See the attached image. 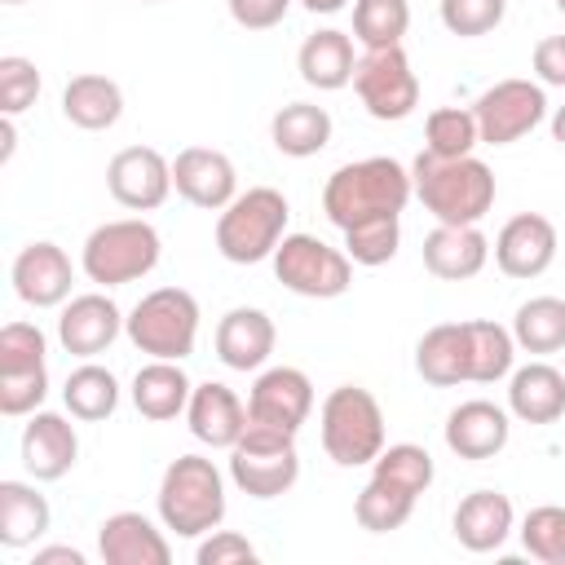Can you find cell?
Segmentation results:
<instances>
[{
    "label": "cell",
    "mask_w": 565,
    "mask_h": 565,
    "mask_svg": "<svg viewBox=\"0 0 565 565\" xmlns=\"http://www.w3.org/2000/svg\"><path fill=\"white\" fill-rule=\"evenodd\" d=\"M415 181L411 168H402L388 154H371L358 163H340L327 185H322V212L327 221L344 234L362 221H380V216H402V207L411 203Z\"/></svg>",
    "instance_id": "obj_1"
},
{
    "label": "cell",
    "mask_w": 565,
    "mask_h": 565,
    "mask_svg": "<svg viewBox=\"0 0 565 565\" xmlns=\"http://www.w3.org/2000/svg\"><path fill=\"white\" fill-rule=\"evenodd\" d=\"M428 486H433V455L424 446H415V441L384 446L371 463V481L362 486V494L353 503V516L371 534L402 530Z\"/></svg>",
    "instance_id": "obj_2"
},
{
    "label": "cell",
    "mask_w": 565,
    "mask_h": 565,
    "mask_svg": "<svg viewBox=\"0 0 565 565\" xmlns=\"http://www.w3.org/2000/svg\"><path fill=\"white\" fill-rule=\"evenodd\" d=\"M411 181L419 203L437 216V225H481V216L494 207V194H499L494 172L477 154L437 159L419 150L411 163Z\"/></svg>",
    "instance_id": "obj_3"
},
{
    "label": "cell",
    "mask_w": 565,
    "mask_h": 565,
    "mask_svg": "<svg viewBox=\"0 0 565 565\" xmlns=\"http://www.w3.org/2000/svg\"><path fill=\"white\" fill-rule=\"evenodd\" d=\"M159 521L177 539H203L225 521V477L207 455H177L159 481Z\"/></svg>",
    "instance_id": "obj_4"
},
{
    "label": "cell",
    "mask_w": 565,
    "mask_h": 565,
    "mask_svg": "<svg viewBox=\"0 0 565 565\" xmlns=\"http://www.w3.org/2000/svg\"><path fill=\"white\" fill-rule=\"evenodd\" d=\"M287 199L274 185H252L243 194H234L230 207H221L216 216V252L230 265H260L274 256V247L287 234Z\"/></svg>",
    "instance_id": "obj_5"
},
{
    "label": "cell",
    "mask_w": 565,
    "mask_h": 565,
    "mask_svg": "<svg viewBox=\"0 0 565 565\" xmlns=\"http://www.w3.org/2000/svg\"><path fill=\"white\" fill-rule=\"evenodd\" d=\"M318 433H322V450L331 463L362 468V463H375V455L384 450V411L371 388L340 384L322 402Z\"/></svg>",
    "instance_id": "obj_6"
},
{
    "label": "cell",
    "mask_w": 565,
    "mask_h": 565,
    "mask_svg": "<svg viewBox=\"0 0 565 565\" xmlns=\"http://www.w3.org/2000/svg\"><path fill=\"white\" fill-rule=\"evenodd\" d=\"M159 252H163L159 230L150 221H141V216H124V221L97 225L84 238L79 269L97 287H124V282L146 278L159 265Z\"/></svg>",
    "instance_id": "obj_7"
},
{
    "label": "cell",
    "mask_w": 565,
    "mask_h": 565,
    "mask_svg": "<svg viewBox=\"0 0 565 565\" xmlns=\"http://www.w3.org/2000/svg\"><path fill=\"white\" fill-rule=\"evenodd\" d=\"M230 477L252 499H278V494H287L296 486V477H300L296 433L247 419L243 437L230 446Z\"/></svg>",
    "instance_id": "obj_8"
},
{
    "label": "cell",
    "mask_w": 565,
    "mask_h": 565,
    "mask_svg": "<svg viewBox=\"0 0 565 565\" xmlns=\"http://www.w3.org/2000/svg\"><path fill=\"white\" fill-rule=\"evenodd\" d=\"M124 331L141 353L181 362L199 340V300L185 287H154L132 305Z\"/></svg>",
    "instance_id": "obj_9"
},
{
    "label": "cell",
    "mask_w": 565,
    "mask_h": 565,
    "mask_svg": "<svg viewBox=\"0 0 565 565\" xmlns=\"http://www.w3.org/2000/svg\"><path fill=\"white\" fill-rule=\"evenodd\" d=\"M269 260H274L278 282L296 296H309V300H335L353 282L349 252H340L313 234H282V243L274 247Z\"/></svg>",
    "instance_id": "obj_10"
},
{
    "label": "cell",
    "mask_w": 565,
    "mask_h": 565,
    "mask_svg": "<svg viewBox=\"0 0 565 565\" xmlns=\"http://www.w3.org/2000/svg\"><path fill=\"white\" fill-rule=\"evenodd\" d=\"M353 88L371 119L397 124L419 106V79L411 71V57L402 44L393 49H366L353 66Z\"/></svg>",
    "instance_id": "obj_11"
},
{
    "label": "cell",
    "mask_w": 565,
    "mask_h": 565,
    "mask_svg": "<svg viewBox=\"0 0 565 565\" xmlns=\"http://www.w3.org/2000/svg\"><path fill=\"white\" fill-rule=\"evenodd\" d=\"M481 146H512L547 119V93L534 79H499L472 102Z\"/></svg>",
    "instance_id": "obj_12"
},
{
    "label": "cell",
    "mask_w": 565,
    "mask_h": 565,
    "mask_svg": "<svg viewBox=\"0 0 565 565\" xmlns=\"http://www.w3.org/2000/svg\"><path fill=\"white\" fill-rule=\"evenodd\" d=\"M106 190L132 212H154L172 194V163L154 146H124L106 163Z\"/></svg>",
    "instance_id": "obj_13"
},
{
    "label": "cell",
    "mask_w": 565,
    "mask_h": 565,
    "mask_svg": "<svg viewBox=\"0 0 565 565\" xmlns=\"http://www.w3.org/2000/svg\"><path fill=\"white\" fill-rule=\"evenodd\" d=\"M9 278H13V291H18L22 305H31V309H57V305L71 300L75 269H71V256L57 243L35 238V243H26L13 256Z\"/></svg>",
    "instance_id": "obj_14"
},
{
    "label": "cell",
    "mask_w": 565,
    "mask_h": 565,
    "mask_svg": "<svg viewBox=\"0 0 565 565\" xmlns=\"http://www.w3.org/2000/svg\"><path fill=\"white\" fill-rule=\"evenodd\" d=\"M124 313L119 305L106 296V291H84V296H71L57 313V340L71 358H97L106 353L119 331H124Z\"/></svg>",
    "instance_id": "obj_15"
},
{
    "label": "cell",
    "mask_w": 565,
    "mask_h": 565,
    "mask_svg": "<svg viewBox=\"0 0 565 565\" xmlns=\"http://www.w3.org/2000/svg\"><path fill=\"white\" fill-rule=\"evenodd\" d=\"M172 190L203 212H221L238 194V172H234L230 154H221L212 146H185L172 159Z\"/></svg>",
    "instance_id": "obj_16"
},
{
    "label": "cell",
    "mask_w": 565,
    "mask_h": 565,
    "mask_svg": "<svg viewBox=\"0 0 565 565\" xmlns=\"http://www.w3.org/2000/svg\"><path fill=\"white\" fill-rule=\"evenodd\" d=\"M309 411H313V384L300 366H269L256 375V384L247 393V419H256V424L300 433Z\"/></svg>",
    "instance_id": "obj_17"
},
{
    "label": "cell",
    "mask_w": 565,
    "mask_h": 565,
    "mask_svg": "<svg viewBox=\"0 0 565 565\" xmlns=\"http://www.w3.org/2000/svg\"><path fill=\"white\" fill-rule=\"evenodd\" d=\"M556 260V225L543 212H516L494 234V265L508 278H539Z\"/></svg>",
    "instance_id": "obj_18"
},
{
    "label": "cell",
    "mask_w": 565,
    "mask_h": 565,
    "mask_svg": "<svg viewBox=\"0 0 565 565\" xmlns=\"http://www.w3.org/2000/svg\"><path fill=\"white\" fill-rule=\"evenodd\" d=\"M512 437V411L486 402V397H472V402H459L450 415H446V446L450 455L459 459H494Z\"/></svg>",
    "instance_id": "obj_19"
},
{
    "label": "cell",
    "mask_w": 565,
    "mask_h": 565,
    "mask_svg": "<svg viewBox=\"0 0 565 565\" xmlns=\"http://www.w3.org/2000/svg\"><path fill=\"white\" fill-rule=\"evenodd\" d=\"M79 455V437L75 424L57 411H35L22 428V468L35 481H62L75 468Z\"/></svg>",
    "instance_id": "obj_20"
},
{
    "label": "cell",
    "mask_w": 565,
    "mask_h": 565,
    "mask_svg": "<svg viewBox=\"0 0 565 565\" xmlns=\"http://www.w3.org/2000/svg\"><path fill=\"white\" fill-rule=\"evenodd\" d=\"M97 552L106 565H168L172 543L141 512H115L97 525Z\"/></svg>",
    "instance_id": "obj_21"
},
{
    "label": "cell",
    "mask_w": 565,
    "mask_h": 565,
    "mask_svg": "<svg viewBox=\"0 0 565 565\" xmlns=\"http://www.w3.org/2000/svg\"><path fill=\"white\" fill-rule=\"evenodd\" d=\"M274 340H278L274 318L252 305H238L216 322V358L230 371H260L274 353Z\"/></svg>",
    "instance_id": "obj_22"
},
{
    "label": "cell",
    "mask_w": 565,
    "mask_h": 565,
    "mask_svg": "<svg viewBox=\"0 0 565 565\" xmlns=\"http://www.w3.org/2000/svg\"><path fill=\"white\" fill-rule=\"evenodd\" d=\"M185 419H190V433L212 446V450H230L243 428H247V406L238 402V393L221 380H207V384H194L190 393V406H185Z\"/></svg>",
    "instance_id": "obj_23"
},
{
    "label": "cell",
    "mask_w": 565,
    "mask_h": 565,
    "mask_svg": "<svg viewBox=\"0 0 565 565\" xmlns=\"http://www.w3.org/2000/svg\"><path fill=\"white\" fill-rule=\"evenodd\" d=\"M490 260V238L477 225H437L424 238V269L441 282L477 278Z\"/></svg>",
    "instance_id": "obj_24"
},
{
    "label": "cell",
    "mask_w": 565,
    "mask_h": 565,
    "mask_svg": "<svg viewBox=\"0 0 565 565\" xmlns=\"http://www.w3.org/2000/svg\"><path fill=\"white\" fill-rule=\"evenodd\" d=\"M508 411L521 424H556L565 415V375L552 362H525L508 375Z\"/></svg>",
    "instance_id": "obj_25"
},
{
    "label": "cell",
    "mask_w": 565,
    "mask_h": 565,
    "mask_svg": "<svg viewBox=\"0 0 565 565\" xmlns=\"http://www.w3.org/2000/svg\"><path fill=\"white\" fill-rule=\"evenodd\" d=\"M415 371L424 375V384L437 388H455L463 380H472V358H468V327L463 322H437L419 335L415 344Z\"/></svg>",
    "instance_id": "obj_26"
},
{
    "label": "cell",
    "mask_w": 565,
    "mask_h": 565,
    "mask_svg": "<svg viewBox=\"0 0 565 565\" xmlns=\"http://www.w3.org/2000/svg\"><path fill=\"white\" fill-rule=\"evenodd\" d=\"M455 539L468 552H499L512 534V499L499 490H472L455 508Z\"/></svg>",
    "instance_id": "obj_27"
},
{
    "label": "cell",
    "mask_w": 565,
    "mask_h": 565,
    "mask_svg": "<svg viewBox=\"0 0 565 565\" xmlns=\"http://www.w3.org/2000/svg\"><path fill=\"white\" fill-rule=\"evenodd\" d=\"M190 375L181 371V362H168V358H150L137 375H132V406L141 419H177L185 406H190Z\"/></svg>",
    "instance_id": "obj_28"
},
{
    "label": "cell",
    "mask_w": 565,
    "mask_h": 565,
    "mask_svg": "<svg viewBox=\"0 0 565 565\" xmlns=\"http://www.w3.org/2000/svg\"><path fill=\"white\" fill-rule=\"evenodd\" d=\"M62 115L84 132H106L124 115V88L110 75H71L62 88Z\"/></svg>",
    "instance_id": "obj_29"
},
{
    "label": "cell",
    "mask_w": 565,
    "mask_h": 565,
    "mask_svg": "<svg viewBox=\"0 0 565 565\" xmlns=\"http://www.w3.org/2000/svg\"><path fill=\"white\" fill-rule=\"evenodd\" d=\"M296 66H300V79H305L309 88L335 93V88L353 84V66H358L353 40H349L344 31H335V26H322V31H313V35L300 44Z\"/></svg>",
    "instance_id": "obj_30"
},
{
    "label": "cell",
    "mask_w": 565,
    "mask_h": 565,
    "mask_svg": "<svg viewBox=\"0 0 565 565\" xmlns=\"http://www.w3.org/2000/svg\"><path fill=\"white\" fill-rule=\"evenodd\" d=\"M269 141H274V150L287 154V159H309V154L327 150V141H331V115H327V106L287 102V106L269 119Z\"/></svg>",
    "instance_id": "obj_31"
},
{
    "label": "cell",
    "mask_w": 565,
    "mask_h": 565,
    "mask_svg": "<svg viewBox=\"0 0 565 565\" xmlns=\"http://www.w3.org/2000/svg\"><path fill=\"white\" fill-rule=\"evenodd\" d=\"M53 512L49 499L26 481H0V543L4 547H31L44 539Z\"/></svg>",
    "instance_id": "obj_32"
},
{
    "label": "cell",
    "mask_w": 565,
    "mask_h": 565,
    "mask_svg": "<svg viewBox=\"0 0 565 565\" xmlns=\"http://www.w3.org/2000/svg\"><path fill=\"white\" fill-rule=\"evenodd\" d=\"M62 402H66V411H71L75 419H84V424L110 419L115 406H119V380H115V371H106V366H97L93 358H84V362L66 375Z\"/></svg>",
    "instance_id": "obj_33"
},
{
    "label": "cell",
    "mask_w": 565,
    "mask_h": 565,
    "mask_svg": "<svg viewBox=\"0 0 565 565\" xmlns=\"http://www.w3.org/2000/svg\"><path fill=\"white\" fill-rule=\"evenodd\" d=\"M512 340L525 353H556L565 349V300L561 296H534L512 318Z\"/></svg>",
    "instance_id": "obj_34"
},
{
    "label": "cell",
    "mask_w": 565,
    "mask_h": 565,
    "mask_svg": "<svg viewBox=\"0 0 565 565\" xmlns=\"http://www.w3.org/2000/svg\"><path fill=\"white\" fill-rule=\"evenodd\" d=\"M468 358H472V384H499L503 375H512V358H516V340L508 327L490 322V318H468Z\"/></svg>",
    "instance_id": "obj_35"
},
{
    "label": "cell",
    "mask_w": 565,
    "mask_h": 565,
    "mask_svg": "<svg viewBox=\"0 0 565 565\" xmlns=\"http://www.w3.org/2000/svg\"><path fill=\"white\" fill-rule=\"evenodd\" d=\"M481 146L477 115L468 106H437L424 119V150L437 159H463Z\"/></svg>",
    "instance_id": "obj_36"
},
{
    "label": "cell",
    "mask_w": 565,
    "mask_h": 565,
    "mask_svg": "<svg viewBox=\"0 0 565 565\" xmlns=\"http://www.w3.org/2000/svg\"><path fill=\"white\" fill-rule=\"evenodd\" d=\"M406 26H411V4L406 0H353V35L366 49L402 44Z\"/></svg>",
    "instance_id": "obj_37"
},
{
    "label": "cell",
    "mask_w": 565,
    "mask_h": 565,
    "mask_svg": "<svg viewBox=\"0 0 565 565\" xmlns=\"http://www.w3.org/2000/svg\"><path fill=\"white\" fill-rule=\"evenodd\" d=\"M521 547L543 565H565V508H530L521 521Z\"/></svg>",
    "instance_id": "obj_38"
},
{
    "label": "cell",
    "mask_w": 565,
    "mask_h": 565,
    "mask_svg": "<svg viewBox=\"0 0 565 565\" xmlns=\"http://www.w3.org/2000/svg\"><path fill=\"white\" fill-rule=\"evenodd\" d=\"M402 243V221L397 216H380V221H362L353 230H344V252L353 265H388L397 256Z\"/></svg>",
    "instance_id": "obj_39"
},
{
    "label": "cell",
    "mask_w": 565,
    "mask_h": 565,
    "mask_svg": "<svg viewBox=\"0 0 565 565\" xmlns=\"http://www.w3.org/2000/svg\"><path fill=\"white\" fill-rule=\"evenodd\" d=\"M44 353H49V340L35 322H4L0 327V375L35 371V366H44Z\"/></svg>",
    "instance_id": "obj_40"
},
{
    "label": "cell",
    "mask_w": 565,
    "mask_h": 565,
    "mask_svg": "<svg viewBox=\"0 0 565 565\" xmlns=\"http://www.w3.org/2000/svg\"><path fill=\"white\" fill-rule=\"evenodd\" d=\"M437 13H441V26L450 35L472 40V35H486V31H494L503 22L508 0H441Z\"/></svg>",
    "instance_id": "obj_41"
},
{
    "label": "cell",
    "mask_w": 565,
    "mask_h": 565,
    "mask_svg": "<svg viewBox=\"0 0 565 565\" xmlns=\"http://www.w3.org/2000/svg\"><path fill=\"white\" fill-rule=\"evenodd\" d=\"M40 97V71L31 57H0V110L4 115H22L26 106H35Z\"/></svg>",
    "instance_id": "obj_42"
},
{
    "label": "cell",
    "mask_w": 565,
    "mask_h": 565,
    "mask_svg": "<svg viewBox=\"0 0 565 565\" xmlns=\"http://www.w3.org/2000/svg\"><path fill=\"white\" fill-rule=\"evenodd\" d=\"M44 397H49V371H44V366L0 375V415H9V419L35 415Z\"/></svg>",
    "instance_id": "obj_43"
},
{
    "label": "cell",
    "mask_w": 565,
    "mask_h": 565,
    "mask_svg": "<svg viewBox=\"0 0 565 565\" xmlns=\"http://www.w3.org/2000/svg\"><path fill=\"white\" fill-rule=\"evenodd\" d=\"M194 561L199 565H247V561H256V547L234 530H212V539L199 543Z\"/></svg>",
    "instance_id": "obj_44"
},
{
    "label": "cell",
    "mask_w": 565,
    "mask_h": 565,
    "mask_svg": "<svg viewBox=\"0 0 565 565\" xmlns=\"http://www.w3.org/2000/svg\"><path fill=\"white\" fill-rule=\"evenodd\" d=\"M230 4V18L243 26V31H269L287 18L291 0H225Z\"/></svg>",
    "instance_id": "obj_45"
},
{
    "label": "cell",
    "mask_w": 565,
    "mask_h": 565,
    "mask_svg": "<svg viewBox=\"0 0 565 565\" xmlns=\"http://www.w3.org/2000/svg\"><path fill=\"white\" fill-rule=\"evenodd\" d=\"M534 75L543 88H565V35H547L534 44Z\"/></svg>",
    "instance_id": "obj_46"
},
{
    "label": "cell",
    "mask_w": 565,
    "mask_h": 565,
    "mask_svg": "<svg viewBox=\"0 0 565 565\" xmlns=\"http://www.w3.org/2000/svg\"><path fill=\"white\" fill-rule=\"evenodd\" d=\"M31 565H84V552H79V547L57 543V547H40Z\"/></svg>",
    "instance_id": "obj_47"
},
{
    "label": "cell",
    "mask_w": 565,
    "mask_h": 565,
    "mask_svg": "<svg viewBox=\"0 0 565 565\" xmlns=\"http://www.w3.org/2000/svg\"><path fill=\"white\" fill-rule=\"evenodd\" d=\"M0 163H9V154H13V146H18V128H13V115H4V124H0Z\"/></svg>",
    "instance_id": "obj_48"
},
{
    "label": "cell",
    "mask_w": 565,
    "mask_h": 565,
    "mask_svg": "<svg viewBox=\"0 0 565 565\" xmlns=\"http://www.w3.org/2000/svg\"><path fill=\"white\" fill-rule=\"evenodd\" d=\"M300 4H305L309 13H340L349 0H300Z\"/></svg>",
    "instance_id": "obj_49"
},
{
    "label": "cell",
    "mask_w": 565,
    "mask_h": 565,
    "mask_svg": "<svg viewBox=\"0 0 565 565\" xmlns=\"http://www.w3.org/2000/svg\"><path fill=\"white\" fill-rule=\"evenodd\" d=\"M552 137L565 146V106H556V115H552Z\"/></svg>",
    "instance_id": "obj_50"
},
{
    "label": "cell",
    "mask_w": 565,
    "mask_h": 565,
    "mask_svg": "<svg viewBox=\"0 0 565 565\" xmlns=\"http://www.w3.org/2000/svg\"><path fill=\"white\" fill-rule=\"evenodd\" d=\"M556 9H561V13H565V0H556Z\"/></svg>",
    "instance_id": "obj_51"
},
{
    "label": "cell",
    "mask_w": 565,
    "mask_h": 565,
    "mask_svg": "<svg viewBox=\"0 0 565 565\" xmlns=\"http://www.w3.org/2000/svg\"><path fill=\"white\" fill-rule=\"evenodd\" d=\"M4 4H22V0H4Z\"/></svg>",
    "instance_id": "obj_52"
},
{
    "label": "cell",
    "mask_w": 565,
    "mask_h": 565,
    "mask_svg": "<svg viewBox=\"0 0 565 565\" xmlns=\"http://www.w3.org/2000/svg\"><path fill=\"white\" fill-rule=\"evenodd\" d=\"M146 4H154V0H146Z\"/></svg>",
    "instance_id": "obj_53"
}]
</instances>
